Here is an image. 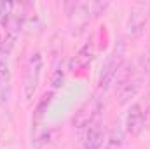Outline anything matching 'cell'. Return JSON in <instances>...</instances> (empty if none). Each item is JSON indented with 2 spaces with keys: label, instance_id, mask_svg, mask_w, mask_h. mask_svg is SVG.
<instances>
[{
  "label": "cell",
  "instance_id": "52a82bcc",
  "mask_svg": "<svg viewBox=\"0 0 150 149\" xmlns=\"http://www.w3.org/2000/svg\"><path fill=\"white\" fill-rule=\"evenodd\" d=\"M100 112H101V98L98 95H93L75 111L72 117V126L75 130H86L89 125L96 121Z\"/></svg>",
  "mask_w": 150,
  "mask_h": 149
},
{
  "label": "cell",
  "instance_id": "8fae6325",
  "mask_svg": "<svg viewBox=\"0 0 150 149\" xmlns=\"http://www.w3.org/2000/svg\"><path fill=\"white\" fill-rule=\"evenodd\" d=\"M52 98H54V91H52V90H49V91H45V93L40 97V100L37 102L35 111H33V121H32V126H33L35 130L38 128V125L44 121L45 112H47V109H49V105H51Z\"/></svg>",
  "mask_w": 150,
  "mask_h": 149
},
{
  "label": "cell",
  "instance_id": "5bb4252c",
  "mask_svg": "<svg viewBox=\"0 0 150 149\" xmlns=\"http://www.w3.org/2000/svg\"><path fill=\"white\" fill-rule=\"evenodd\" d=\"M108 7H110V2H91V14H93V19H94V18H100L101 14H105Z\"/></svg>",
  "mask_w": 150,
  "mask_h": 149
},
{
  "label": "cell",
  "instance_id": "5b68a950",
  "mask_svg": "<svg viewBox=\"0 0 150 149\" xmlns=\"http://www.w3.org/2000/svg\"><path fill=\"white\" fill-rule=\"evenodd\" d=\"M150 21V2H134L126 21V34L131 39H140Z\"/></svg>",
  "mask_w": 150,
  "mask_h": 149
},
{
  "label": "cell",
  "instance_id": "e0dca14e",
  "mask_svg": "<svg viewBox=\"0 0 150 149\" xmlns=\"http://www.w3.org/2000/svg\"><path fill=\"white\" fill-rule=\"evenodd\" d=\"M2 42H4V39H2V34H0V46H2Z\"/></svg>",
  "mask_w": 150,
  "mask_h": 149
},
{
  "label": "cell",
  "instance_id": "ba28073f",
  "mask_svg": "<svg viewBox=\"0 0 150 149\" xmlns=\"http://www.w3.org/2000/svg\"><path fill=\"white\" fill-rule=\"evenodd\" d=\"M107 140V130L103 121H94L93 125H89L79 142L77 149H100L103 146V142Z\"/></svg>",
  "mask_w": 150,
  "mask_h": 149
},
{
  "label": "cell",
  "instance_id": "30bf717a",
  "mask_svg": "<svg viewBox=\"0 0 150 149\" xmlns=\"http://www.w3.org/2000/svg\"><path fill=\"white\" fill-rule=\"evenodd\" d=\"M93 58H94V53H93V46L87 42L86 46H82L79 51H77V54H75L74 58L70 60V63H68V69L77 74V72H86L89 67H91V62H93Z\"/></svg>",
  "mask_w": 150,
  "mask_h": 149
},
{
  "label": "cell",
  "instance_id": "9a60e30c",
  "mask_svg": "<svg viewBox=\"0 0 150 149\" xmlns=\"http://www.w3.org/2000/svg\"><path fill=\"white\" fill-rule=\"evenodd\" d=\"M12 9H14V2H0V25L11 16Z\"/></svg>",
  "mask_w": 150,
  "mask_h": 149
},
{
  "label": "cell",
  "instance_id": "6da1fadb",
  "mask_svg": "<svg viewBox=\"0 0 150 149\" xmlns=\"http://www.w3.org/2000/svg\"><path fill=\"white\" fill-rule=\"evenodd\" d=\"M124 62H126V42H124V39H119L115 42L113 49L110 51V54L107 56L101 70H100V75H98V91L108 90V86L115 81V77L122 70Z\"/></svg>",
  "mask_w": 150,
  "mask_h": 149
},
{
  "label": "cell",
  "instance_id": "3957f363",
  "mask_svg": "<svg viewBox=\"0 0 150 149\" xmlns=\"http://www.w3.org/2000/svg\"><path fill=\"white\" fill-rule=\"evenodd\" d=\"M14 44H16V39L5 35L0 46V102L2 104H7L12 93V72H11L9 56Z\"/></svg>",
  "mask_w": 150,
  "mask_h": 149
},
{
  "label": "cell",
  "instance_id": "7a4b0ae2",
  "mask_svg": "<svg viewBox=\"0 0 150 149\" xmlns=\"http://www.w3.org/2000/svg\"><path fill=\"white\" fill-rule=\"evenodd\" d=\"M142 88V70L136 69V65H124L119 72L117 81V98L120 105H126L138 95Z\"/></svg>",
  "mask_w": 150,
  "mask_h": 149
},
{
  "label": "cell",
  "instance_id": "277c9868",
  "mask_svg": "<svg viewBox=\"0 0 150 149\" xmlns=\"http://www.w3.org/2000/svg\"><path fill=\"white\" fill-rule=\"evenodd\" d=\"M42 67H44V60L42 54L35 51L28 56L26 65H25V72H23V97L25 100H32L35 91H37L38 84H40V75H42Z\"/></svg>",
  "mask_w": 150,
  "mask_h": 149
},
{
  "label": "cell",
  "instance_id": "4fadbf2b",
  "mask_svg": "<svg viewBox=\"0 0 150 149\" xmlns=\"http://www.w3.org/2000/svg\"><path fill=\"white\" fill-rule=\"evenodd\" d=\"M63 82H65V70H63L61 62H58V63L54 65L52 74H51V90H52V91H56L58 88H61V86H63Z\"/></svg>",
  "mask_w": 150,
  "mask_h": 149
},
{
  "label": "cell",
  "instance_id": "8992f818",
  "mask_svg": "<svg viewBox=\"0 0 150 149\" xmlns=\"http://www.w3.org/2000/svg\"><path fill=\"white\" fill-rule=\"evenodd\" d=\"M65 9H67V19H68L70 32L74 35L82 34L93 19L91 2H67Z\"/></svg>",
  "mask_w": 150,
  "mask_h": 149
},
{
  "label": "cell",
  "instance_id": "9c48e42d",
  "mask_svg": "<svg viewBox=\"0 0 150 149\" xmlns=\"http://www.w3.org/2000/svg\"><path fill=\"white\" fill-rule=\"evenodd\" d=\"M145 128V112L140 102L131 104L129 111L126 114V123H124V132L131 137H138Z\"/></svg>",
  "mask_w": 150,
  "mask_h": 149
},
{
  "label": "cell",
  "instance_id": "7c38bea8",
  "mask_svg": "<svg viewBox=\"0 0 150 149\" xmlns=\"http://www.w3.org/2000/svg\"><path fill=\"white\" fill-rule=\"evenodd\" d=\"M124 137H126V135H124V130H122V126L117 123V125L113 126V130L108 133L103 149H122V146H124Z\"/></svg>",
  "mask_w": 150,
  "mask_h": 149
},
{
  "label": "cell",
  "instance_id": "2e32d148",
  "mask_svg": "<svg viewBox=\"0 0 150 149\" xmlns=\"http://www.w3.org/2000/svg\"><path fill=\"white\" fill-rule=\"evenodd\" d=\"M142 72H150V46L147 49V53L142 56Z\"/></svg>",
  "mask_w": 150,
  "mask_h": 149
}]
</instances>
